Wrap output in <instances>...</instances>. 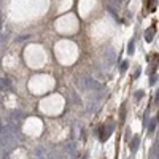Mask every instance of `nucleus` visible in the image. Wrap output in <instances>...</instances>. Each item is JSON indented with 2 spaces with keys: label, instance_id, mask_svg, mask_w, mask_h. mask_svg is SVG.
<instances>
[{
  "label": "nucleus",
  "instance_id": "nucleus-7",
  "mask_svg": "<svg viewBox=\"0 0 159 159\" xmlns=\"http://www.w3.org/2000/svg\"><path fill=\"white\" fill-rule=\"evenodd\" d=\"M142 96H143V91H137V92H135V97H137V99H140Z\"/></svg>",
  "mask_w": 159,
  "mask_h": 159
},
{
  "label": "nucleus",
  "instance_id": "nucleus-6",
  "mask_svg": "<svg viewBox=\"0 0 159 159\" xmlns=\"http://www.w3.org/2000/svg\"><path fill=\"white\" fill-rule=\"evenodd\" d=\"M126 69H127V62H123L121 64V72H126Z\"/></svg>",
  "mask_w": 159,
  "mask_h": 159
},
{
  "label": "nucleus",
  "instance_id": "nucleus-9",
  "mask_svg": "<svg viewBox=\"0 0 159 159\" xmlns=\"http://www.w3.org/2000/svg\"><path fill=\"white\" fill-rule=\"evenodd\" d=\"M129 137H130V130L127 129V130H126V139H129Z\"/></svg>",
  "mask_w": 159,
  "mask_h": 159
},
{
  "label": "nucleus",
  "instance_id": "nucleus-3",
  "mask_svg": "<svg viewBox=\"0 0 159 159\" xmlns=\"http://www.w3.org/2000/svg\"><path fill=\"white\" fill-rule=\"evenodd\" d=\"M153 34H154V29L153 27L145 32V38H147V42H151V40H153Z\"/></svg>",
  "mask_w": 159,
  "mask_h": 159
},
{
  "label": "nucleus",
  "instance_id": "nucleus-10",
  "mask_svg": "<svg viewBox=\"0 0 159 159\" xmlns=\"http://www.w3.org/2000/svg\"><path fill=\"white\" fill-rule=\"evenodd\" d=\"M83 159H86V156H84V157H83Z\"/></svg>",
  "mask_w": 159,
  "mask_h": 159
},
{
  "label": "nucleus",
  "instance_id": "nucleus-8",
  "mask_svg": "<svg viewBox=\"0 0 159 159\" xmlns=\"http://www.w3.org/2000/svg\"><path fill=\"white\" fill-rule=\"evenodd\" d=\"M124 116H126V110H124V105H123V111H121V121H124Z\"/></svg>",
  "mask_w": 159,
  "mask_h": 159
},
{
  "label": "nucleus",
  "instance_id": "nucleus-1",
  "mask_svg": "<svg viewBox=\"0 0 159 159\" xmlns=\"http://www.w3.org/2000/svg\"><path fill=\"white\" fill-rule=\"evenodd\" d=\"M113 129H115V124L113 123H110V124H107V129L105 127H100V142H105V140H108V137L111 135V132H113Z\"/></svg>",
  "mask_w": 159,
  "mask_h": 159
},
{
  "label": "nucleus",
  "instance_id": "nucleus-2",
  "mask_svg": "<svg viewBox=\"0 0 159 159\" xmlns=\"http://www.w3.org/2000/svg\"><path fill=\"white\" fill-rule=\"evenodd\" d=\"M139 143H140V137H134V139H132V143H130V150L135 151L139 148Z\"/></svg>",
  "mask_w": 159,
  "mask_h": 159
},
{
  "label": "nucleus",
  "instance_id": "nucleus-5",
  "mask_svg": "<svg viewBox=\"0 0 159 159\" xmlns=\"http://www.w3.org/2000/svg\"><path fill=\"white\" fill-rule=\"evenodd\" d=\"M127 52H129V54H132V52H134V43H129V48H127Z\"/></svg>",
  "mask_w": 159,
  "mask_h": 159
},
{
  "label": "nucleus",
  "instance_id": "nucleus-4",
  "mask_svg": "<svg viewBox=\"0 0 159 159\" xmlns=\"http://www.w3.org/2000/svg\"><path fill=\"white\" fill-rule=\"evenodd\" d=\"M156 124H157V118H153V119H151V123H150V132H153V130H154Z\"/></svg>",
  "mask_w": 159,
  "mask_h": 159
}]
</instances>
